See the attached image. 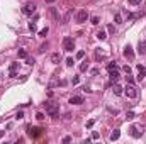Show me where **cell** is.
I'll use <instances>...</instances> for the list:
<instances>
[{"label": "cell", "instance_id": "obj_42", "mask_svg": "<svg viewBox=\"0 0 146 144\" xmlns=\"http://www.w3.org/2000/svg\"><path fill=\"white\" fill-rule=\"evenodd\" d=\"M44 2H46V4H53L54 0H44Z\"/></svg>", "mask_w": 146, "mask_h": 144}, {"label": "cell", "instance_id": "obj_6", "mask_svg": "<svg viewBox=\"0 0 146 144\" xmlns=\"http://www.w3.org/2000/svg\"><path fill=\"white\" fill-rule=\"evenodd\" d=\"M34 12H36V5L34 4H27V5L22 7V14H24V15H33Z\"/></svg>", "mask_w": 146, "mask_h": 144}, {"label": "cell", "instance_id": "obj_37", "mask_svg": "<svg viewBox=\"0 0 146 144\" xmlns=\"http://www.w3.org/2000/svg\"><path fill=\"white\" fill-rule=\"evenodd\" d=\"M107 110H109V112H110V114H114V115H117V110H116V109H110V107H109V109H107Z\"/></svg>", "mask_w": 146, "mask_h": 144}, {"label": "cell", "instance_id": "obj_3", "mask_svg": "<svg viewBox=\"0 0 146 144\" xmlns=\"http://www.w3.org/2000/svg\"><path fill=\"white\" fill-rule=\"evenodd\" d=\"M63 49H65V51H68V53L75 49V41H73V37L66 36L65 39H63Z\"/></svg>", "mask_w": 146, "mask_h": 144}, {"label": "cell", "instance_id": "obj_40", "mask_svg": "<svg viewBox=\"0 0 146 144\" xmlns=\"http://www.w3.org/2000/svg\"><path fill=\"white\" fill-rule=\"evenodd\" d=\"M124 71H126V73H131V68H129V66L126 65V66H124Z\"/></svg>", "mask_w": 146, "mask_h": 144}, {"label": "cell", "instance_id": "obj_30", "mask_svg": "<svg viewBox=\"0 0 146 144\" xmlns=\"http://www.w3.org/2000/svg\"><path fill=\"white\" fill-rule=\"evenodd\" d=\"M22 117H24V112H22V110H19V112H17V115H15V119L19 120V119H22Z\"/></svg>", "mask_w": 146, "mask_h": 144}, {"label": "cell", "instance_id": "obj_24", "mask_svg": "<svg viewBox=\"0 0 146 144\" xmlns=\"http://www.w3.org/2000/svg\"><path fill=\"white\" fill-rule=\"evenodd\" d=\"M90 21H92V24H93V25H97V24H99V22H100V19H99V17H97V15H93V17H92V19H90Z\"/></svg>", "mask_w": 146, "mask_h": 144}, {"label": "cell", "instance_id": "obj_31", "mask_svg": "<svg viewBox=\"0 0 146 144\" xmlns=\"http://www.w3.org/2000/svg\"><path fill=\"white\" fill-rule=\"evenodd\" d=\"M83 56H85V51H78V53H77V58H78V59H82Z\"/></svg>", "mask_w": 146, "mask_h": 144}, {"label": "cell", "instance_id": "obj_35", "mask_svg": "<svg viewBox=\"0 0 146 144\" xmlns=\"http://www.w3.org/2000/svg\"><path fill=\"white\" fill-rule=\"evenodd\" d=\"M78 82H80V78H78V76H75V78L71 80V83H73V85H78Z\"/></svg>", "mask_w": 146, "mask_h": 144}, {"label": "cell", "instance_id": "obj_10", "mask_svg": "<svg viewBox=\"0 0 146 144\" xmlns=\"http://www.w3.org/2000/svg\"><path fill=\"white\" fill-rule=\"evenodd\" d=\"M124 56H126L127 59H133V58H134V53H133V48H131L129 44H127L126 48H124Z\"/></svg>", "mask_w": 146, "mask_h": 144}, {"label": "cell", "instance_id": "obj_19", "mask_svg": "<svg viewBox=\"0 0 146 144\" xmlns=\"http://www.w3.org/2000/svg\"><path fill=\"white\" fill-rule=\"evenodd\" d=\"M112 92H114V95H122V88H121V86L117 85V83H116V85H114Z\"/></svg>", "mask_w": 146, "mask_h": 144}, {"label": "cell", "instance_id": "obj_38", "mask_svg": "<svg viewBox=\"0 0 146 144\" xmlns=\"http://www.w3.org/2000/svg\"><path fill=\"white\" fill-rule=\"evenodd\" d=\"M27 65H34V58H27Z\"/></svg>", "mask_w": 146, "mask_h": 144}, {"label": "cell", "instance_id": "obj_22", "mask_svg": "<svg viewBox=\"0 0 146 144\" xmlns=\"http://www.w3.org/2000/svg\"><path fill=\"white\" fill-rule=\"evenodd\" d=\"M87 70H88V63L83 61V63L80 65V71H87Z\"/></svg>", "mask_w": 146, "mask_h": 144}, {"label": "cell", "instance_id": "obj_23", "mask_svg": "<svg viewBox=\"0 0 146 144\" xmlns=\"http://www.w3.org/2000/svg\"><path fill=\"white\" fill-rule=\"evenodd\" d=\"M107 70H117V65H116V63H109V65H107Z\"/></svg>", "mask_w": 146, "mask_h": 144}, {"label": "cell", "instance_id": "obj_14", "mask_svg": "<svg viewBox=\"0 0 146 144\" xmlns=\"http://www.w3.org/2000/svg\"><path fill=\"white\" fill-rule=\"evenodd\" d=\"M119 136H121V131H119V129H114V131L110 132V141H117Z\"/></svg>", "mask_w": 146, "mask_h": 144}, {"label": "cell", "instance_id": "obj_26", "mask_svg": "<svg viewBox=\"0 0 146 144\" xmlns=\"http://www.w3.org/2000/svg\"><path fill=\"white\" fill-rule=\"evenodd\" d=\"M36 119L37 120H44V114H43V112H37V114H36Z\"/></svg>", "mask_w": 146, "mask_h": 144}, {"label": "cell", "instance_id": "obj_25", "mask_svg": "<svg viewBox=\"0 0 146 144\" xmlns=\"http://www.w3.org/2000/svg\"><path fill=\"white\" fill-rule=\"evenodd\" d=\"M46 48H48V42L41 44V46H39V53H44V51H46Z\"/></svg>", "mask_w": 146, "mask_h": 144}, {"label": "cell", "instance_id": "obj_5", "mask_svg": "<svg viewBox=\"0 0 146 144\" xmlns=\"http://www.w3.org/2000/svg\"><path fill=\"white\" fill-rule=\"evenodd\" d=\"M124 93H126L129 98H136V97H138V92H136V88H134L133 85H127L126 88H124Z\"/></svg>", "mask_w": 146, "mask_h": 144}, {"label": "cell", "instance_id": "obj_18", "mask_svg": "<svg viewBox=\"0 0 146 144\" xmlns=\"http://www.w3.org/2000/svg\"><path fill=\"white\" fill-rule=\"evenodd\" d=\"M97 37L100 39V41H106V39H107V32H106V31H99V32H97Z\"/></svg>", "mask_w": 146, "mask_h": 144}, {"label": "cell", "instance_id": "obj_8", "mask_svg": "<svg viewBox=\"0 0 146 144\" xmlns=\"http://www.w3.org/2000/svg\"><path fill=\"white\" fill-rule=\"evenodd\" d=\"M136 68H138V80H139V82H141V80H143V78H144V76H146V68H144V66H143V65H138V66H136Z\"/></svg>", "mask_w": 146, "mask_h": 144}, {"label": "cell", "instance_id": "obj_17", "mask_svg": "<svg viewBox=\"0 0 146 144\" xmlns=\"http://www.w3.org/2000/svg\"><path fill=\"white\" fill-rule=\"evenodd\" d=\"M114 21H116V24H122V15H121V12H116V14H114Z\"/></svg>", "mask_w": 146, "mask_h": 144}, {"label": "cell", "instance_id": "obj_13", "mask_svg": "<svg viewBox=\"0 0 146 144\" xmlns=\"http://www.w3.org/2000/svg\"><path fill=\"white\" fill-rule=\"evenodd\" d=\"M138 53H139V54H144V53H146V41H139V44H138Z\"/></svg>", "mask_w": 146, "mask_h": 144}, {"label": "cell", "instance_id": "obj_28", "mask_svg": "<svg viewBox=\"0 0 146 144\" xmlns=\"http://www.w3.org/2000/svg\"><path fill=\"white\" fill-rule=\"evenodd\" d=\"M129 2V5H139L141 4V0H127Z\"/></svg>", "mask_w": 146, "mask_h": 144}, {"label": "cell", "instance_id": "obj_2", "mask_svg": "<svg viewBox=\"0 0 146 144\" xmlns=\"http://www.w3.org/2000/svg\"><path fill=\"white\" fill-rule=\"evenodd\" d=\"M43 131H44V129H41V127H33V125H27V136L33 137V139L39 137L41 134H43Z\"/></svg>", "mask_w": 146, "mask_h": 144}, {"label": "cell", "instance_id": "obj_39", "mask_svg": "<svg viewBox=\"0 0 146 144\" xmlns=\"http://www.w3.org/2000/svg\"><path fill=\"white\" fill-rule=\"evenodd\" d=\"M92 139H99V132H92Z\"/></svg>", "mask_w": 146, "mask_h": 144}, {"label": "cell", "instance_id": "obj_11", "mask_svg": "<svg viewBox=\"0 0 146 144\" xmlns=\"http://www.w3.org/2000/svg\"><path fill=\"white\" fill-rule=\"evenodd\" d=\"M109 76H110V82L116 83V82L119 80V71H117V70H110V71H109Z\"/></svg>", "mask_w": 146, "mask_h": 144}, {"label": "cell", "instance_id": "obj_36", "mask_svg": "<svg viewBox=\"0 0 146 144\" xmlns=\"http://www.w3.org/2000/svg\"><path fill=\"white\" fill-rule=\"evenodd\" d=\"M93 124H95V120H88V122H87V127H93Z\"/></svg>", "mask_w": 146, "mask_h": 144}, {"label": "cell", "instance_id": "obj_1", "mask_svg": "<svg viewBox=\"0 0 146 144\" xmlns=\"http://www.w3.org/2000/svg\"><path fill=\"white\" fill-rule=\"evenodd\" d=\"M46 112H48V115H51V117H56L58 114H60V103L56 102H46Z\"/></svg>", "mask_w": 146, "mask_h": 144}, {"label": "cell", "instance_id": "obj_33", "mask_svg": "<svg viewBox=\"0 0 146 144\" xmlns=\"http://www.w3.org/2000/svg\"><path fill=\"white\" fill-rule=\"evenodd\" d=\"M70 141H71V137H70V136H66V137H63V144H68V142H70Z\"/></svg>", "mask_w": 146, "mask_h": 144}, {"label": "cell", "instance_id": "obj_12", "mask_svg": "<svg viewBox=\"0 0 146 144\" xmlns=\"http://www.w3.org/2000/svg\"><path fill=\"white\" fill-rule=\"evenodd\" d=\"M129 131H131V136H133L134 139H139V137H141V132L138 131V127H136V125H133Z\"/></svg>", "mask_w": 146, "mask_h": 144}, {"label": "cell", "instance_id": "obj_34", "mask_svg": "<svg viewBox=\"0 0 146 144\" xmlns=\"http://www.w3.org/2000/svg\"><path fill=\"white\" fill-rule=\"evenodd\" d=\"M29 29L34 32V31H36V24H34V22H31V24H29Z\"/></svg>", "mask_w": 146, "mask_h": 144}, {"label": "cell", "instance_id": "obj_29", "mask_svg": "<svg viewBox=\"0 0 146 144\" xmlns=\"http://www.w3.org/2000/svg\"><path fill=\"white\" fill-rule=\"evenodd\" d=\"M126 80H127V83H129V85H133L134 83V80H133V76H131L129 73H127V76H126Z\"/></svg>", "mask_w": 146, "mask_h": 144}, {"label": "cell", "instance_id": "obj_32", "mask_svg": "<svg viewBox=\"0 0 146 144\" xmlns=\"http://www.w3.org/2000/svg\"><path fill=\"white\" fill-rule=\"evenodd\" d=\"M66 66H73V58H68V59H66Z\"/></svg>", "mask_w": 146, "mask_h": 144}, {"label": "cell", "instance_id": "obj_7", "mask_svg": "<svg viewBox=\"0 0 146 144\" xmlns=\"http://www.w3.org/2000/svg\"><path fill=\"white\" fill-rule=\"evenodd\" d=\"M85 102V98L82 97V95H73L71 98H70V103L71 105H80V103H83Z\"/></svg>", "mask_w": 146, "mask_h": 144}, {"label": "cell", "instance_id": "obj_21", "mask_svg": "<svg viewBox=\"0 0 146 144\" xmlns=\"http://www.w3.org/2000/svg\"><path fill=\"white\" fill-rule=\"evenodd\" d=\"M17 54H19V58H22V59H27V53H26L24 49H19V53H17Z\"/></svg>", "mask_w": 146, "mask_h": 144}, {"label": "cell", "instance_id": "obj_43", "mask_svg": "<svg viewBox=\"0 0 146 144\" xmlns=\"http://www.w3.org/2000/svg\"><path fill=\"white\" fill-rule=\"evenodd\" d=\"M2 136H4V131H0V137H2Z\"/></svg>", "mask_w": 146, "mask_h": 144}, {"label": "cell", "instance_id": "obj_20", "mask_svg": "<svg viewBox=\"0 0 146 144\" xmlns=\"http://www.w3.org/2000/svg\"><path fill=\"white\" fill-rule=\"evenodd\" d=\"M48 32H49V29L44 27V29H41V31H39V36L41 37H46V36H48Z\"/></svg>", "mask_w": 146, "mask_h": 144}, {"label": "cell", "instance_id": "obj_41", "mask_svg": "<svg viewBox=\"0 0 146 144\" xmlns=\"http://www.w3.org/2000/svg\"><path fill=\"white\" fill-rule=\"evenodd\" d=\"M107 31H109V32H114V25H112V24H110V25H109V27H107Z\"/></svg>", "mask_w": 146, "mask_h": 144}, {"label": "cell", "instance_id": "obj_4", "mask_svg": "<svg viewBox=\"0 0 146 144\" xmlns=\"http://www.w3.org/2000/svg\"><path fill=\"white\" fill-rule=\"evenodd\" d=\"M87 19H88V14H87V10H85V8H80V10H78V14H77V22L83 24Z\"/></svg>", "mask_w": 146, "mask_h": 144}, {"label": "cell", "instance_id": "obj_15", "mask_svg": "<svg viewBox=\"0 0 146 144\" xmlns=\"http://www.w3.org/2000/svg\"><path fill=\"white\" fill-rule=\"evenodd\" d=\"M95 59H97V61H106V59H107V56H106V54H102L100 53V51H95Z\"/></svg>", "mask_w": 146, "mask_h": 144}, {"label": "cell", "instance_id": "obj_16", "mask_svg": "<svg viewBox=\"0 0 146 144\" xmlns=\"http://www.w3.org/2000/svg\"><path fill=\"white\" fill-rule=\"evenodd\" d=\"M60 59H61L60 53H53V54H51V63H54V65H58V63H60Z\"/></svg>", "mask_w": 146, "mask_h": 144}, {"label": "cell", "instance_id": "obj_27", "mask_svg": "<svg viewBox=\"0 0 146 144\" xmlns=\"http://www.w3.org/2000/svg\"><path fill=\"white\" fill-rule=\"evenodd\" d=\"M126 117H127V120H131V119H134V117H136V114H134V112H127Z\"/></svg>", "mask_w": 146, "mask_h": 144}, {"label": "cell", "instance_id": "obj_9", "mask_svg": "<svg viewBox=\"0 0 146 144\" xmlns=\"http://www.w3.org/2000/svg\"><path fill=\"white\" fill-rule=\"evenodd\" d=\"M17 68H19V63H12V65L9 66V75H10V78H14V76H15Z\"/></svg>", "mask_w": 146, "mask_h": 144}]
</instances>
